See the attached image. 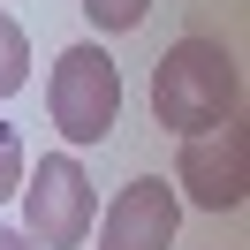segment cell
<instances>
[{
    "label": "cell",
    "instance_id": "cell-1",
    "mask_svg": "<svg viewBox=\"0 0 250 250\" xmlns=\"http://www.w3.org/2000/svg\"><path fill=\"white\" fill-rule=\"evenodd\" d=\"M243 114V68L220 38L189 31L159 53L152 68V122L174 129V137H197V129H220Z\"/></svg>",
    "mask_w": 250,
    "mask_h": 250
},
{
    "label": "cell",
    "instance_id": "cell-2",
    "mask_svg": "<svg viewBox=\"0 0 250 250\" xmlns=\"http://www.w3.org/2000/svg\"><path fill=\"white\" fill-rule=\"evenodd\" d=\"M46 114L53 129L68 137V152H91V144L114 137V122H122V68H114L106 46H61L46 68Z\"/></svg>",
    "mask_w": 250,
    "mask_h": 250
},
{
    "label": "cell",
    "instance_id": "cell-3",
    "mask_svg": "<svg viewBox=\"0 0 250 250\" xmlns=\"http://www.w3.org/2000/svg\"><path fill=\"white\" fill-rule=\"evenodd\" d=\"M16 197H23V235L38 250H76L91 235V220H99V189H91L76 152H46L38 167H23Z\"/></svg>",
    "mask_w": 250,
    "mask_h": 250
},
{
    "label": "cell",
    "instance_id": "cell-4",
    "mask_svg": "<svg viewBox=\"0 0 250 250\" xmlns=\"http://www.w3.org/2000/svg\"><path fill=\"white\" fill-rule=\"evenodd\" d=\"M243 159H250L243 114H235V122H220V129H197V137H182V159H174V197L205 205V212H243V197H250Z\"/></svg>",
    "mask_w": 250,
    "mask_h": 250
},
{
    "label": "cell",
    "instance_id": "cell-5",
    "mask_svg": "<svg viewBox=\"0 0 250 250\" xmlns=\"http://www.w3.org/2000/svg\"><path fill=\"white\" fill-rule=\"evenodd\" d=\"M91 228H99V250H174L182 197H174V182H159V174H137V182L114 189V205Z\"/></svg>",
    "mask_w": 250,
    "mask_h": 250
},
{
    "label": "cell",
    "instance_id": "cell-6",
    "mask_svg": "<svg viewBox=\"0 0 250 250\" xmlns=\"http://www.w3.org/2000/svg\"><path fill=\"white\" fill-rule=\"evenodd\" d=\"M23 83H31V38H23V23L0 8V99H16Z\"/></svg>",
    "mask_w": 250,
    "mask_h": 250
},
{
    "label": "cell",
    "instance_id": "cell-7",
    "mask_svg": "<svg viewBox=\"0 0 250 250\" xmlns=\"http://www.w3.org/2000/svg\"><path fill=\"white\" fill-rule=\"evenodd\" d=\"M144 8H152V0H83V16H91L99 31H137Z\"/></svg>",
    "mask_w": 250,
    "mask_h": 250
},
{
    "label": "cell",
    "instance_id": "cell-8",
    "mask_svg": "<svg viewBox=\"0 0 250 250\" xmlns=\"http://www.w3.org/2000/svg\"><path fill=\"white\" fill-rule=\"evenodd\" d=\"M23 167H31V159H23V137H16V122H0V205H8V197L23 189Z\"/></svg>",
    "mask_w": 250,
    "mask_h": 250
},
{
    "label": "cell",
    "instance_id": "cell-9",
    "mask_svg": "<svg viewBox=\"0 0 250 250\" xmlns=\"http://www.w3.org/2000/svg\"><path fill=\"white\" fill-rule=\"evenodd\" d=\"M0 250H38V243H31L23 228H0Z\"/></svg>",
    "mask_w": 250,
    "mask_h": 250
}]
</instances>
